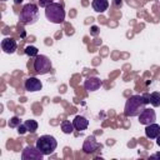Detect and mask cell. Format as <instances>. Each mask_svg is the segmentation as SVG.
<instances>
[{
	"label": "cell",
	"instance_id": "6da1fadb",
	"mask_svg": "<svg viewBox=\"0 0 160 160\" xmlns=\"http://www.w3.org/2000/svg\"><path fill=\"white\" fill-rule=\"evenodd\" d=\"M149 96L150 95H148V94H145V95H131L125 102L124 115L128 116V118L139 116V114L145 109V105H148L150 102Z\"/></svg>",
	"mask_w": 160,
	"mask_h": 160
},
{
	"label": "cell",
	"instance_id": "7a4b0ae2",
	"mask_svg": "<svg viewBox=\"0 0 160 160\" xmlns=\"http://www.w3.org/2000/svg\"><path fill=\"white\" fill-rule=\"evenodd\" d=\"M19 20L24 24V25H32L39 20V6L35 4H26L22 6L20 15H19Z\"/></svg>",
	"mask_w": 160,
	"mask_h": 160
},
{
	"label": "cell",
	"instance_id": "3957f363",
	"mask_svg": "<svg viewBox=\"0 0 160 160\" xmlns=\"http://www.w3.org/2000/svg\"><path fill=\"white\" fill-rule=\"evenodd\" d=\"M45 16L50 22L61 24L65 20V10L60 2H52L45 8Z\"/></svg>",
	"mask_w": 160,
	"mask_h": 160
},
{
	"label": "cell",
	"instance_id": "277c9868",
	"mask_svg": "<svg viewBox=\"0 0 160 160\" xmlns=\"http://www.w3.org/2000/svg\"><path fill=\"white\" fill-rule=\"evenodd\" d=\"M44 155H50L55 151L56 146H58V141L52 135H41L38 140H36V145H35Z\"/></svg>",
	"mask_w": 160,
	"mask_h": 160
},
{
	"label": "cell",
	"instance_id": "5b68a950",
	"mask_svg": "<svg viewBox=\"0 0 160 160\" xmlns=\"http://www.w3.org/2000/svg\"><path fill=\"white\" fill-rule=\"evenodd\" d=\"M52 68L51 60L46 55H38L34 60V70L38 75L48 74Z\"/></svg>",
	"mask_w": 160,
	"mask_h": 160
},
{
	"label": "cell",
	"instance_id": "8992f818",
	"mask_svg": "<svg viewBox=\"0 0 160 160\" xmlns=\"http://www.w3.org/2000/svg\"><path fill=\"white\" fill-rule=\"evenodd\" d=\"M44 154L35 146H26L21 152L22 160H42Z\"/></svg>",
	"mask_w": 160,
	"mask_h": 160
},
{
	"label": "cell",
	"instance_id": "52a82bcc",
	"mask_svg": "<svg viewBox=\"0 0 160 160\" xmlns=\"http://www.w3.org/2000/svg\"><path fill=\"white\" fill-rule=\"evenodd\" d=\"M156 121V114H155V110L152 109H144L140 114H139V122L141 125H149V124H152Z\"/></svg>",
	"mask_w": 160,
	"mask_h": 160
},
{
	"label": "cell",
	"instance_id": "ba28073f",
	"mask_svg": "<svg viewBox=\"0 0 160 160\" xmlns=\"http://www.w3.org/2000/svg\"><path fill=\"white\" fill-rule=\"evenodd\" d=\"M24 88L26 91L29 92H35V91H39L42 89V82L35 78V76H30L25 80V84H24Z\"/></svg>",
	"mask_w": 160,
	"mask_h": 160
},
{
	"label": "cell",
	"instance_id": "9c48e42d",
	"mask_svg": "<svg viewBox=\"0 0 160 160\" xmlns=\"http://www.w3.org/2000/svg\"><path fill=\"white\" fill-rule=\"evenodd\" d=\"M98 148H99V144L94 135H89L82 144V151L85 154H92L98 150Z\"/></svg>",
	"mask_w": 160,
	"mask_h": 160
},
{
	"label": "cell",
	"instance_id": "30bf717a",
	"mask_svg": "<svg viewBox=\"0 0 160 160\" xmlns=\"http://www.w3.org/2000/svg\"><path fill=\"white\" fill-rule=\"evenodd\" d=\"M102 85L101 80L98 76H89L85 81H84V89L86 91H96L100 89V86Z\"/></svg>",
	"mask_w": 160,
	"mask_h": 160
},
{
	"label": "cell",
	"instance_id": "8fae6325",
	"mask_svg": "<svg viewBox=\"0 0 160 160\" xmlns=\"http://www.w3.org/2000/svg\"><path fill=\"white\" fill-rule=\"evenodd\" d=\"M1 49L6 54H14L18 49V44L12 38H5L1 40Z\"/></svg>",
	"mask_w": 160,
	"mask_h": 160
},
{
	"label": "cell",
	"instance_id": "7c38bea8",
	"mask_svg": "<svg viewBox=\"0 0 160 160\" xmlns=\"http://www.w3.org/2000/svg\"><path fill=\"white\" fill-rule=\"evenodd\" d=\"M159 134H160V125L159 124L152 122V124L146 125V128H145V135H146V138H149V139H156Z\"/></svg>",
	"mask_w": 160,
	"mask_h": 160
},
{
	"label": "cell",
	"instance_id": "4fadbf2b",
	"mask_svg": "<svg viewBox=\"0 0 160 160\" xmlns=\"http://www.w3.org/2000/svg\"><path fill=\"white\" fill-rule=\"evenodd\" d=\"M72 125L75 128V130H79V131H82L85 130L88 126H89V120L81 115H76L72 120Z\"/></svg>",
	"mask_w": 160,
	"mask_h": 160
},
{
	"label": "cell",
	"instance_id": "5bb4252c",
	"mask_svg": "<svg viewBox=\"0 0 160 160\" xmlns=\"http://www.w3.org/2000/svg\"><path fill=\"white\" fill-rule=\"evenodd\" d=\"M91 6L96 12H105L109 8V1L108 0H92Z\"/></svg>",
	"mask_w": 160,
	"mask_h": 160
},
{
	"label": "cell",
	"instance_id": "9a60e30c",
	"mask_svg": "<svg viewBox=\"0 0 160 160\" xmlns=\"http://www.w3.org/2000/svg\"><path fill=\"white\" fill-rule=\"evenodd\" d=\"M61 131L64 132V134H71L72 131H74V125H72V121H70V120H64L62 122H61Z\"/></svg>",
	"mask_w": 160,
	"mask_h": 160
},
{
	"label": "cell",
	"instance_id": "2e32d148",
	"mask_svg": "<svg viewBox=\"0 0 160 160\" xmlns=\"http://www.w3.org/2000/svg\"><path fill=\"white\" fill-rule=\"evenodd\" d=\"M150 99V104L154 106V108H159L160 106V92L159 91H154L150 94L149 96Z\"/></svg>",
	"mask_w": 160,
	"mask_h": 160
},
{
	"label": "cell",
	"instance_id": "e0dca14e",
	"mask_svg": "<svg viewBox=\"0 0 160 160\" xmlns=\"http://www.w3.org/2000/svg\"><path fill=\"white\" fill-rule=\"evenodd\" d=\"M24 52H25V55H28L29 58H36V56L39 55V50H38V48H36V46H32V45L26 46L25 50H24Z\"/></svg>",
	"mask_w": 160,
	"mask_h": 160
},
{
	"label": "cell",
	"instance_id": "ac0fdd59",
	"mask_svg": "<svg viewBox=\"0 0 160 160\" xmlns=\"http://www.w3.org/2000/svg\"><path fill=\"white\" fill-rule=\"evenodd\" d=\"M25 125H26V128H28V131L29 132H35L36 130H38V122L35 121V120H32V119H29V120H26L25 122H24Z\"/></svg>",
	"mask_w": 160,
	"mask_h": 160
},
{
	"label": "cell",
	"instance_id": "d6986e66",
	"mask_svg": "<svg viewBox=\"0 0 160 160\" xmlns=\"http://www.w3.org/2000/svg\"><path fill=\"white\" fill-rule=\"evenodd\" d=\"M20 124H21V120H20L19 116H12V118L9 120V122H8L9 128H18Z\"/></svg>",
	"mask_w": 160,
	"mask_h": 160
},
{
	"label": "cell",
	"instance_id": "ffe728a7",
	"mask_svg": "<svg viewBox=\"0 0 160 160\" xmlns=\"http://www.w3.org/2000/svg\"><path fill=\"white\" fill-rule=\"evenodd\" d=\"M16 129H18V134L19 135H24L25 132H28V128H26V125L24 122H21Z\"/></svg>",
	"mask_w": 160,
	"mask_h": 160
},
{
	"label": "cell",
	"instance_id": "44dd1931",
	"mask_svg": "<svg viewBox=\"0 0 160 160\" xmlns=\"http://www.w3.org/2000/svg\"><path fill=\"white\" fill-rule=\"evenodd\" d=\"M99 32H100V29H99L96 25H92V26L90 28V35H91V36H98Z\"/></svg>",
	"mask_w": 160,
	"mask_h": 160
},
{
	"label": "cell",
	"instance_id": "7402d4cb",
	"mask_svg": "<svg viewBox=\"0 0 160 160\" xmlns=\"http://www.w3.org/2000/svg\"><path fill=\"white\" fill-rule=\"evenodd\" d=\"M52 2H54L52 0H39L40 8H46L48 5H50V4H52Z\"/></svg>",
	"mask_w": 160,
	"mask_h": 160
},
{
	"label": "cell",
	"instance_id": "603a6c76",
	"mask_svg": "<svg viewBox=\"0 0 160 160\" xmlns=\"http://www.w3.org/2000/svg\"><path fill=\"white\" fill-rule=\"evenodd\" d=\"M112 4H114V6H115V8H120V6L122 5V1H121V0H114V1H112Z\"/></svg>",
	"mask_w": 160,
	"mask_h": 160
},
{
	"label": "cell",
	"instance_id": "cb8c5ba5",
	"mask_svg": "<svg viewBox=\"0 0 160 160\" xmlns=\"http://www.w3.org/2000/svg\"><path fill=\"white\" fill-rule=\"evenodd\" d=\"M150 159H160V152H155L150 156Z\"/></svg>",
	"mask_w": 160,
	"mask_h": 160
},
{
	"label": "cell",
	"instance_id": "d4e9b609",
	"mask_svg": "<svg viewBox=\"0 0 160 160\" xmlns=\"http://www.w3.org/2000/svg\"><path fill=\"white\" fill-rule=\"evenodd\" d=\"M156 144H158V146H160V134H159L158 138H156Z\"/></svg>",
	"mask_w": 160,
	"mask_h": 160
},
{
	"label": "cell",
	"instance_id": "484cf974",
	"mask_svg": "<svg viewBox=\"0 0 160 160\" xmlns=\"http://www.w3.org/2000/svg\"><path fill=\"white\" fill-rule=\"evenodd\" d=\"M14 2H15L16 5H19V4H21V2H22V0H14Z\"/></svg>",
	"mask_w": 160,
	"mask_h": 160
},
{
	"label": "cell",
	"instance_id": "4316f807",
	"mask_svg": "<svg viewBox=\"0 0 160 160\" xmlns=\"http://www.w3.org/2000/svg\"><path fill=\"white\" fill-rule=\"evenodd\" d=\"M2 1H6V0H2Z\"/></svg>",
	"mask_w": 160,
	"mask_h": 160
}]
</instances>
